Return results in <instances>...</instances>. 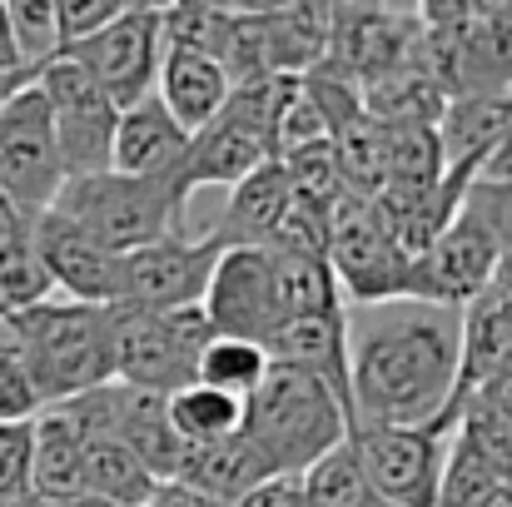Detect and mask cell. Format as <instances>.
Wrapping results in <instances>:
<instances>
[{"mask_svg":"<svg viewBox=\"0 0 512 507\" xmlns=\"http://www.w3.org/2000/svg\"><path fill=\"white\" fill-rule=\"evenodd\" d=\"M189 155V135L170 120V110L150 95L130 110H120L115 120V150H110V169L120 174H135V179H174L179 184V169ZM184 194V189H179ZM189 199V194H184Z\"/></svg>","mask_w":512,"mask_h":507,"instance_id":"obj_16","label":"cell"},{"mask_svg":"<svg viewBox=\"0 0 512 507\" xmlns=\"http://www.w3.org/2000/svg\"><path fill=\"white\" fill-rule=\"evenodd\" d=\"M329 274L343 294V309H368V304H393L403 299L408 284V254L393 249V239L378 229L368 199L343 194L329 214Z\"/></svg>","mask_w":512,"mask_h":507,"instance_id":"obj_10","label":"cell"},{"mask_svg":"<svg viewBox=\"0 0 512 507\" xmlns=\"http://www.w3.org/2000/svg\"><path fill=\"white\" fill-rule=\"evenodd\" d=\"M0 358H10L40 408L70 403L90 388L115 383V309L40 299L0 314Z\"/></svg>","mask_w":512,"mask_h":507,"instance_id":"obj_2","label":"cell"},{"mask_svg":"<svg viewBox=\"0 0 512 507\" xmlns=\"http://www.w3.org/2000/svg\"><path fill=\"white\" fill-rule=\"evenodd\" d=\"M30 244L55 299L115 309V254H105L80 224H70L60 209H45L30 219Z\"/></svg>","mask_w":512,"mask_h":507,"instance_id":"obj_15","label":"cell"},{"mask_svg":"<svg viewBox=\"0 0 512 507\" xmlns=\"http://www.w3.org/2000/svg\"><path fill=\"white\" fill-rule=\"evenodd\" d=\"M30 493V423H0V498Z\"/></svg>","mask_w":512,"mask_h":507,"instance_id":"obj_38","label":"cell"},{"mask_svg":"<svg viewBox=\"0 0 512 507\" xmlns=\"http://www.w3.org/2000/svg\"><path fill=\"white\" fill-rule=\"evenodd\" d=\"M443 90L428 80V70L418 65V55L388 75H378L368 90H363V115L378 120V125H428L438 130V115H443Z\"/></svg>","mask_w":512,"mask_h":507,"instance_id":"obj_24","label":"cell"},{"mask_svg":"<svg viewBox=\"0 0 512 507\" xmlns=\"http://www.w3.org/2000/svg\"><path fill=\"white\" fill-rule=\"evenodd\" d=\"M299 488H304V507H368V503H378V498L368 493V483H363L358 458H353L348 443L334 448V453H324L314 468H304V473H299Z\"/></svg>","mask_w":512,"mask_h":507,"instance_id":"obj_34","label":"cell"},{"mask_svg":"<svg viewBox=\"0 0 512 507\" xmlns=\"http://www.w3.org/2000/svg\"><path fill=\"white\" fill-rule=\"evenodd\" d=\"M498 259H503V244H498L468 209H458L453 224H448L418 259H408L403 299L438 304V309H463V304H473L483 289H493Z\"/></svg>","mask_w":512,"mask_h":507,"instance_id":"obj_13","label":"cell"},{"mask_svg":"<svg viewBox=\"0 0 512 507\" xmlns=\"http://www.w3.org/2000/svg\"><path fill=\"white\" fill-rule=\"evenodd\" d=\"M65 189V160L55 145V120L35 80L0 110V194L20 214H45L55 209Z\"/></svg>","mask_w":512,"mask_h":507,"instance_id":"obj_9","label":"cell"},{"mask_svg":"<svg viewBox=\"0 0 512 507\" xmlns=\"http://www.w3.org/2000/svg\"><path fill=\"white\" fill-rule=\"evenodd\" d=\"M165 408H170V423H174V433H179V443H184V453L189 448L229 443L244 428V403L229 398V393H214L204 383L179 388L174 398H165Z\"/></svg>","mask_w":512,"mask_h":507,"instance_id":"obj_28","label":"cell"},{"mask_svg":"<svg viewBox=\"0 0 512 507\" xmlns=\"http://www.w3.org/2000/svg\"><path fill=\"white\" fill-rule=\"evenodd\" d=\"M65 507H110V503H100V498H80V503H65Z\"/></svg>","mask_w":512,"mask_h":507,"instance_id":"obj_48","label":"cell"},{"mask_svg":"<svg viewBox=\"0 0 512 507\" xmlns=\"http://www.w3.org/2000/svg\"><path fill=\"white\" fill-rule=\"evenodd\" d=\"M269 165V140L229 115H219L214 125H204L199 135H189V155L179 169V189L194 199L199 189H234L244 174Z\"/></svg>","mask_w":512,"mask_h":507,"instance_id":"obj_19","label":"cell"},{"mask_svg":"<svg viewBox=\"0 0 512 507\" xmlns=\"http://www.w3.org/2000/svg\"><path fill=\"white\" fill-rule=\"evenodd\" d=\"M0 70H20L15 65V50H10V30H5V5H0ZM30 75V70H25Z\"/></svg>","mask_w":512,"mask_h":507,"instance_id":"obj_45","label":"cell"},{"mask_svg":"<svg viewBox=\"0 0 512 507\" xmlns=\"http://www.w3.org/2000/svg\"><path fill=\"white\" fill-rule=\"evenodd\" d=\"M448 174L438 130L428 125H383V184L398 189H433Z\"/></svg>","mask_w":512,"mask_h":507,"instance_id":"obj_31","label":"cell"},{"mask_svg":"<svg viewBox=\"0 0 512 507\" xmlns=\"http://www.w3.org/2000/svg\"><path fill=\"white\" fill-rule=\"evenodd\" d=\"M264 373H269V353H264L259 343L224 338V334L209 338L204 353H199V363H194V383H204V388H214V393H229V398H239V403L254 398V388L264 383Z\"/></svg>","mask_w":512,"mask_h":507,"instance_id":"obj_30","label":"cell"},{"mask_svg":"<svg viewBox=\"0 0 512 507\" xmlns=\"http://www.w3.org/2000/svg\"><path fill=\"white\" fill-rule=\"evenodd\" d=\"M368 507H383V503H368Z\"/></svg>","mask_w":512,"mask_h":507,"instance_id":"obj_49","label":"cell"},{"mask_svg":"<svg viewBox=\"0 0 512 507\" xmlns=\"http://www.w3.org/2000/svg\"><path fill=\"white\" fill-rule=\"evenodd\" d=\"M348 428H353V418L324 378H314L304 368L269 363L264 383L244 403L239 438L254 448V458L264 463L269 478H299L324 453L348 443Z\"/></svg>","mask_w":512,"mask_h":507,"instance_id":"obj_3","label":"cell"},{"mask_svg":"<svg viewBox=\"0 0 512 507\" xmlns=\"http://www.w3.org/2000/svg\"><path fill=\"white\" fill-rule=\"evenodd\" d=\"M5 5V30H10V50L15 65L40 75L50 60L65 55L60 45V25H55V0H0Z\"/></svg>","mask_w":512,"mask_h":507,"instance_id":"obj_33","label":"cell"},{"mask_svg":"<svg viewBox=\"0 0 512 507\" xmlns=\"http://www.w3.org/2000/svg\"><path fill=\"white\" fill-rule=\"evenodd\" d=\"M463 209L503 244L512 249V179H473L463 189Z\"/></svg>","mask_w":512,"mask_h":507,"instance_id":"obj_36","label":"cell"},{"mask_svg":"<svg viewBox=\"0 0 512 507\" xmlns=\"http://www.w3.org/2000/svg\"><path fill=\"white\" fill-rule=\"evenodd\" d=\"M314 145H329V125H324L319 105L309 100L304 80H294L279 100L274 125H269V160H289V155L314 150Z\"/></svg>","mask_w":512,"mask_h":507,"instance_id":"obj_35","label":"cell"},{"mask_svg":"<svg viewBox=\"0 0 512 507\" xmlns=\"http://www.w3.org/2000/svg\"><path fill=\"white\" fill-rule=\"evenodd\" d=\"M30 493L45 507L85 498V443L60 408H40L30 418Z\"/></svg>","mask_w":512,"mask_h":507,"instance_id":"obj_21","label":"cell"},{"mask_svg":"<svg viewBox=\"0 0 512 507\" xmlns=\"http://www.w3.org/2000/svg\"><path fill=\"white\" fill-rule=\"evenodd\" d=\"M30 80H35V75H25V70H0V110H5Z\"/></svg>","mask_w":512,"mask_h":507,"instance_id":"obj_43","label":"cell"},{"mask_svg":"<svg viewBox=\"0 0 512 507\" xmlns=\"http://www.w3.org/2000/svg\"><path fill=\"white\" fill-rule=\"evenodd\" d=\"M219 254H224L219 239L184 234V229L145 249L115 254V309H140V314L199 309Z\"/></svg>","mask_w":512,"mask_h":507,"instance_id":"obj_6","label":"cell"},{"mask_svg":"<svg viewBox=\"0 0 512 507\" xmlns=\"http://www.w3.org/2000/svg\"><path fill=\"white\" fill-rule=\"evenodd\" d=\"M199 309L214 334L269 348V338L284 329L279 294H274V254L269 249H224Z\"/></svg>","mask_w":512,"mask_h":507,"instance_id":"obj_14","label":"cell"},{"mask_svg":"<svg viewBox=\"0 0 512 507\" xmlns=\"http://www.w3.org/2000/svg\"><path fill=\"white\" fill-rule=\"evenodd\" d=\"M512 130V85L508 90H483V95H458L438 115V150L448 169L478 174L483 160L503 145Z\"/></svg>","mask_w":512,"mask_h":507,"instance_id":"obj_20","label":"cell"},{"mask_svg":"<svg viewBox=\"0 0 512 507\" xmlns=\"http://www.w3.org/2000/svg\"><path fill=\"white\" fill-rule=\"evenodd\" d=\"M503 478H508V473H503V468H498L483 448H473V443L453 428L433 507H483L488 498H493V488H498Z\"/></svg>","mask_w":512,"mask_h":507,"instance_id":"obj_32","label":"cell"},{"mask_svg":"<svg viewBox=\"0 0 512 507\" xmlns=\"http://www.w3.org/2000/svg\"><path fill=\"white\" fill-rule=\"evenodd\" d=\"M35 413H40V398H35L30 378L10 358H0V423H30Z\"/></svg>","mask_w":512,"mask_h":507,"instance_id":"obj_39","label":"cell"},{"mask_svg":"<svg viewBox=\"0 0 512 507\" xmlns=\"http://www.w3.org/2000/svg\"><path fill=\"white\" fill-rule=\"evenodd\" d=\"M229 90H234L229 65H219L209 55H194V50H165L160 55L155 100L170 110V120L184 135H199L204 125H214Z\"/></svg>","mask_w":512,"mask_h":507,"instance_id":"obj_18","label":"cell"},{"mask_svg":"<svg viewBox=\"0 0 512 507\" xmlns=\"http://www.w3.org/2000/svg\"><path fill=\"white\" fill-rule=\"evenodd\" d=\"M269 473L264 463L254 458V448L244 438H229V443H214V448H189L184 463H179V483L209 493L214 503L234 507L249 488H259Z\"/></svg>","mask_w":512,"mask_h":507,"instance_id":"obj_25","label":"cell"},{"mask_svg":"<svg viewBox=\"0 0 512 507\" xmlns=\"http://www.w3.org/2000/svg\"><path fill=\"white\" fill-rule=\"evenodd\" d=\"M274 254V294H279V314L289 319H319V314H343V294L329 274V259L319 254Z\"/></svg>","mask_w":512,"mask_h":507,"instance_id":"obj_26","label":"cell"},{"mask_svg":"<svg viewBox=\"0 0 512 507\" xmlns=\"http://www.w3.org/2000/svg\"><path fill=\"white\" fill-rule=\"evenodd\" d=\"M214 338L204 309H174V314H140L115 309V383L174 398L194 383V363L204 343Z\"/></svg>","mask_w":512,"mask_h":507,"instance_id":"obj_5","label":"cell"},{"mask_svg":"<svg viewBox=\"0 0 512 507\" xmlns=\"http://www.w3.org/2000/svg\"><path fill=\"white\" fill-rule=\"evenodd\" d=\"M453 428H348V448L383 507H433Z\"/></svg>","mask_w":512,"mask_h":507,"instance_id":"obj_7","label":"cell"},{"mask_svg":"<svg viewBox=\"0 0 512 507\" xmlns=\"http://www.w3.org/2000/svg\"><path fill=\"white\" fill-rule=\"evenodd\" d=\"M478 179H512V130L503 135V145L483 160V169H478Z\"/></svg>","mask_w":512,"mask_h":507,"instance_id":"obj_42","label":"cell"},{"mask_svg":"<svg viewBox=\"0 0 512 507\" xmlns=\"http://www.w3.org/2000/svg\"><path fill=\"white\" fill-rule=\"evenodd\" d=\"M145 507H224V503H214L209 493H199V488H189V483L170 478V483H155V493H150V503Z\"/></svg>","mask_w":512,"mask_h":507,"instance_id":"obj_41","label":"cell"},{"mask_svg":"<svg viewBox=\"0 0 512 507\" xmlns=\"http://www.w3.org/2000/svg\"><path fill=\"white\" fill-rule=\"evenodd\" d=\"M483 507H512V473L498 483V488H493V498H488Z\"/></svg>","mask_w":512,"mask_h":507,"instance_id":"obj_46","label":"cell"},{"mask_svg":"<svg viewBox=\"0 0 512 507\" xmlns=\"http://www.w3.org/2000/svg\"><path fill=\"white\" fill-rule=\"evenodd\" d=\"M493 289L503 294L512 304V249H503V259H498V274H493Z\"/></svg>","mask_w":512,"mask_h":507,"instance_id":"obj_44","label":"cell"},{"mask_svg":"<svg viewBox=\"0 0 512 507\" xmlns=\"http://www.w3.org/2000/svg\"><path fill=\"white\" fill-rule=\"evenodd\" d=\"M269 363L304 368L324 378L348 408V353H343V314H319V319H289L279 334L269 338Z\"/></svg>","mask_w":512,"mask_h":507,"instance_id":"obj_23","label":"cell"},{"mask_svg":"<svg viewBox=\"0 0 512 507\" xmlns=\"http://www.w3.org/2000/svg\"><path fill=\"white\" fill-rule=\"evenodd\" d=\"M130 0H55V25H60V45L75 50L90 35H100L110 20H120Z\"/></svg>","mask_w":512,"mask_h":507,"instance_id":"obj_37","label":"cell"},{"mask_svg":"<svg viewBox=\"0 0 512 507\" xmlns=\"http://www.w3.org/2000/svg\"><path fill=\"white\" fill-rule=\"evenodd\" d=\"M70 60H80L90 70V80L110 95L115 110H130L140 100L155 95V75H160V5L130 0L120 10V20H110L100 35H90L85 45L65 50Z\"/></svg>","mask_w":512,"mask_h":507,"instance_id":"obj_12","label":"cell"},{"mask_svg":"<svg viewBox=\"0 0 512 507\" xmlns=\"http://www.w3.org/2000/svg\"><path fill=\"white\" fill-rule=\"evenodd\" d=\"M55 209L70 224H80L105 254H130V249L179 234L189 199L179 194L174 179H135V174L105 169L90 179H65Z\"/></svg>","mask_w":512,"mask_h":507,"instance_id":"obj_4","label":"cell"},{"mask_svg":"<svg viewBox=\"0 0 512 507\" xmlns=\"http://www.w3.org/2000/svg\"><path fill=\"white\" fill-rule=\"evenodd\" d=\"M155 493V478L145 473V463L110 443V438H90L85 443V498H100L110 507H145Z\"/></svg>","mask_w":512,"mask_h":507,"instance_id":"obj_29","label":"cell"},{"mask_svg":"<svg viewBox=\"0 0 512 507\" xmlns=\"http://www.w3.org/2000/svg\"><path fill=\"white\" fill-rule=\"evenodd\" d=\"M160 45L165 50H194V55H209V60L229 65L234 5H214V0H174V5H160Z\"/></svg>","mask_w":512,"mask_h":507,"instance_id":"obj_27","label":"cell"},{"mask_svg":"<svg viewBox=\"0 0 512 507\" xmlns=\"http://www.w3.org/2000/svg\"><path fill=\"white\" fill-rule=\"evenodd\" d=\"M35 90L50 105L55 145H60V160H65V179L105 174L110 169V150H115V120H120V110L90 80V70L80 60L60 55V60H50L35 75Z\"/></svg>","mask_w":512,"mask_h":507,"instance_id":"obj_8","label":"cell"},{"mask_svg":"<svg viewBox=\"0 0 512 507\" xmlns=\"http://www.w3.org/2000/svg\"><path fill=\"white\" fill-rule=\"evenodd\" d=\"M343 353L353 428H458L463 309L418 299L343 309Z\"/></svg>","mask_w":512,"mask_h":507,"instance_id":"obj_1","label":"cell"},{"mask_svg":"<svg viewBox=\"0 0 512 507\" xmlns=\"http://www.w3.org/2000/svg\"><path fill=\"white\" fill-rule=\"evenodd\" d=\"M0 507H45L35 493H10V498H0Z\"/></svg>","mask_w":512,"mask_h":507,"instance_id":"obj_47","label":"cell"},{"mask_svg":"<svg viewBox=\"0 0 512 507\" xmlns=\"http://www.w3.org/2000/svg\"><path fill=\"white\" fill-rule=\"evenodd\" d=\"M512 373V304L498 289H483L463 304V368H458V408L468 393Z\"/></svg>","mask_w":512,"mask_h":507,"instance_id":"obj_22","label":"cell"},{"mask_svg":"<svg viewBox=\"0 0 512 507\" xmlns=\"http://www.w3.org/2000/svg\"><path fill=\"white\" fill-rule=\"evenodd\" d=\"M234 507H304V488H299V478H264Z\"/></svg>","mask_w":512,"mask_h":507,"instance_id":"obj_40","label":"cell"},{"mask_svg":"<svg viewBox=\"0 0 512 507\" xmlns=\"http://www.w3.org/2000/svg\"><path fill=\"white\" fill-rule=\"evenodd\" d=\"M289 204H294L289 174L279 160H269L229 189V204H224L219 224L209 229V239H219V249H269Z\"/></svg>","mask_w":512,"mask_h":507,"instance_id":"obj_17","label":"cell"},{"mask_svg":"<svg viewBox=\"0 0 512 507\" xmlns=\"http://www.w3.org/2000/svg\"><path fill=\"white\" fill-rule=\"evenodd\" d=\"M423 20L418 5H334L324 70L368 90L378 75L408 65L418 55Z\"/></svg>","mask_w":512,"mask_h":507,"instance_id":"obj_11","label":"cell"}]
</instances>
